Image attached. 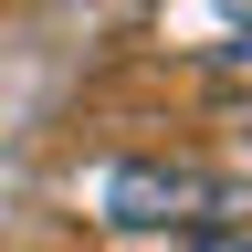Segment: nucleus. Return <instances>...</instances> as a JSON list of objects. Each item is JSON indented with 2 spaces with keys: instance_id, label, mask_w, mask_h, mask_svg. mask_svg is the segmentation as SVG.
Segmentation results:
<instances>
[{
  "instance_id": "obj_1",
  "label": "nucleus",
  "mask_w": 252,
  "mask_h": 252,
  "mask_svg": "<svg viewBox=\"0 0 252 252\" xmlns=\"http://www.w3.org/2000/svg\"><path fill=\"white\" fill-rule=\"evenodd\" d=\"M84 210L116 231H242L252 179H220L200 158H105L84 168Z\"/></svg>"
},
{
  "instance_id": "obj_2",
  "label": "nucleus",
  "mask_w": 252,
  "mask_h": 252,
  "mask_svg": "<svg viewBox=\"0 0 252 252\" xmlns=\"http://www.w3.org/2000/svg\"><path fill=\"white\" fill-rule=\"evenodd\" d=\"M220 63H242V74H252V21L231 32V42H220Z\"/></svg>"
}]
</instances>
